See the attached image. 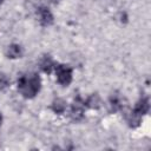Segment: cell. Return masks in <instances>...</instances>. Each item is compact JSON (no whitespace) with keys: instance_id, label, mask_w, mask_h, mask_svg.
I'll list each match as a JSON object with an SVG mask.
<instances>
[{"instance_id":"cell-1","label":"cell","mask_w":151,"mask_h":151,"mask_svg":"<svg viewBox=\"0 0 151 151\" xmlns=\"http://www.w3.org/2000/svg\"><path fill=\"white\" fill-rule=\"evenodd\" d=\"M17 88L24 98L26 99L34 98L41 90L40 76L35 72L21 74L17 80Z\"/></svg>"},{"instance_id":"cell-2","label":"cell","mask_w":151,"mask_h":151,"mask_svg":"<svg viewBox=\"0 0 151 151\" xmlns=\"http://www.w3.org/2000/svg\"><path fill=\"white\" fill-rule=\"evenodd\" d=\"M54 71H55V76H57V81L66 87L68 86L71 83H72V79H73V70L70 65H66V64H55V67H54Z\"/></svg>"},{"instance_id":"cell-3","label":"cell","mask_w":151,"mask_h":151,"mask_svg":"<svg viewBox=\"0 0 151 151\" xmlns=\"http://www.w3.org/2000/svg\"><path fill=\"white\" fill-rule=\"evenodd\" d=\"M85 100L79 96L77 94L72 101V105H71V112H70V116H71V119L73 122H80L84 119V116H85Z\"/></svg>"},{"instance_id":"cell-4","label":"cell","mask_w":151,"mask_h":151,"mask_svg":"<svg viewBox=\"0 0 151 151\" xmlns=\"http://www.w3.org/2000/svg\"><path fill=\"white\" fill-rule=\"evenodd\" d=\"M37 14L40 21V25L44 27H48L51 25H53L54 22V17L52 14V12L50 11L48 7L46 6H39L37 8Z\"/></svg>"},{"instance_id":"cell-5","label":"cell","mask_w":151,"mask_h":151,"mask_svg":"<svg viewBox=\"0 0 151 151\" xmlns=\"http://www.w3.org/2000/svg\"><path fill=\"white\" fill-rule=\"evenodd\" d=\"M109 106L112 113L122 111L124 109V100L119 93H112L109 98Z\"/></svg>"},{"instance_id":"cell-6","label":"cell","mask_w":151,"mask_h":151,"mask_svg":"<svg viewBox=\"0 0 151 151\" xmlns=\"http://www.w3.org/2000/svg\"><path fill=\"white\" fill-rule=\"evenodd\" d=\"M132 110L136 113L140 114L142 117L145 116L149 112V110H150V100H149V98L147 97H140L139 100L136 103V105H134V107Z\"/></svg>"},{"instance_id":"cell-7","label":"cell","mask_w":151,"mask_h":151,"mask_svg":"<svg viewBox=\"0 0 151 151\" xmlns=\"http://www.w3.org/2000/svg\"><path fill=\"white\" fill-rule=\"evenodd\" d=\"M24 54V50L19 44H11L6 48V57L8 59H19Z\"/></svg>"},{"instance_id":"cell-8","label":"cell","mask_w":151,"mask_h":151,"mask_svg":"<svg viewBox=\"0 0 151 151\" xmlns=\"http://www.w3.org/2000/svg\"><path fill=\"white\" fill-rule=\"evenodd\" d=\"M39 65H40V70H41L44 73H46V74H51L52 71H53L54 67H55V63L53 61V59H52L51 55H48V54H45V55L41 58Z\"/></svg>"},{"instance_id":"cell-9","label":"cell","mask_w":151,"mask_h":151,"mask_svg":"<svg viewBox=\"0 0 151 151\" xmlns=\"http://www.w3.org/2000/svg\"><path fill=\"white\" fill-rule=\"evenodd\" d=\"M142 118H143V117H142L140 114L136 113L133 110L129 111V112L125 114V119H126V122H127V125H129L130 127H132V129H136V127H138V126L140 125Z\"/></svg>"},{"instance_id":"cell-10","label":"cell","mask_w":151,"mask_h":151,"mask_svg":"<svg viewBox=\"0 0 151 151\" xmlns=\"http://www.w3.org/2000/svg\"><path fill=\"white\" fill-rule=\"evenodd\" d=\"M66 107H67V103L63 98H55L51 104V110L55 114H63L66 111Z\"/></svg>"},{"instance_id":"cell-11","label":"cell","mask_w":151,"mask_h":151,"mask_svg":"<svg viewBox=\"0 0 151 151\" xmlns=\"http://www.w3.org/2000/svg\"><path fill=\"white\" fill-rule=\"evenodd\" d=\"M85 106L87 109H93V110H98L101 106V100L98 93H92L87 97V99L85 100Z\"/></svg>"},{"instance_id":"cell-12","label":"cell","mask_w":151,"mask_h":151,"mask_svg":"<svg viewBox=\"0 0 151 151\" xmlns=\"http://www.w3.org/2000/svg\"><path fill=\"white\" fill-rule=\"evenodd\" d=\"M8 85H9V79H8V77H7L5 73L0 72V90L6 88Z\"/></svg>"},{"instance_id":"cell-13","label":"cell","mask_w":151,"mask_h":151,"mask_svg":"<svg viewBox=\"0 0 151 151\" xmlns=\"http://www.w3.org/2000/svg\"><path fill=\"white\" fill-rule=\"evenodd\" d=\"M1 124H2V114L0 112V126H1Z\"/></svg>"},{"instance_id":"cell-14","label":"cell","mask_w":151,"mask_h":151,"mask_svg":"<svg viewBox=\"0 0 151 151\" xmlns=\"http://www.w3.org/2000/svg\"><path fill=\"white\" fill-rule=\"evenodd\" d=\"M4 1H5V0H0V5H2V4H4Z\"/></svg>"}]
</instances>
